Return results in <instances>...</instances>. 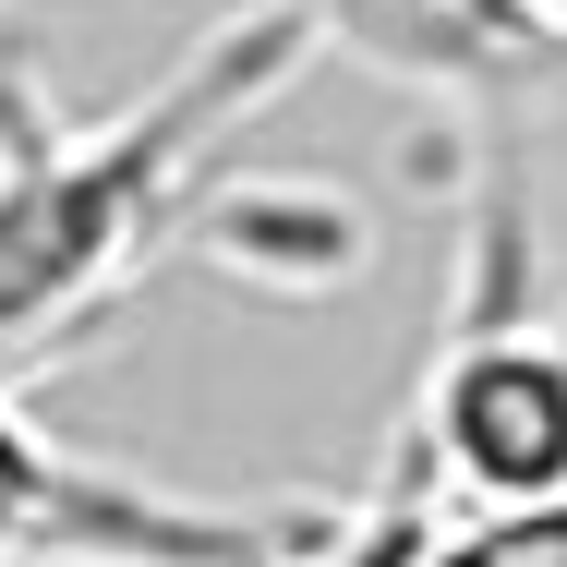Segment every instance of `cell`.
<instances>
[{
  "mask_svg": "<svg viewBox=\"0 0 567 567\" xmlns=\"http://www.w3.org/2000/svg\"><path fill=\"white\" fill-rule=\"evenodd\" d=\"M315 37L327 24L302 0H241L133 110L37 121L24 145H0V386L24 362H49L61 339H85L182 229H206L218 145L254 110H278V85L315 61Z\"/></svg>",
  "mask_w": 567,
  "mask_h": 567,
  "instance_id": "obj_1",
  "label": "cell"
},
{
  "mask_svg": "<svg viewBox=\"0 0 567 567\" xmlns=\"http://www.w3.org/2000/svg\"><path fill=\"white\" fill-rule=\"evenodd\" d=\"M411 447L447 483V507L567 495V315H544L519 290V218H495V241H483V278L423 374Z\"/></svg>",
  "mask_w": 567,
  "mask_h": 567,
  "instance_id": "obj_2",
  "label": "cell"
},
{
  "mask_svg": "<svg viewBox=\"0 0 567 567\" xmlns=\"http://www.w3.org/2000/svg\"><path fill=\"white\" fill-rule=\"evenodd\" d=\"M435 567H567V495L447 519V532H435Z\"/></svg>",
  "mask_w": 567,
  "mask_h": 567,
  "instance_id": "obj_3",
  "label": "cell"
},
{
  "mask_svg": "<svg viewBox=\"0 0 567 567\" xmlns=\"http://www.w3.org/2000/svg\"><path fill=\"white\" fill-rule=\"evenodd\" d=\"M37 121H49V97H37V85H24V61L0 49V145H24Z\"/></svg>",
  "mask_w": 567,
  "mask_h": 567,
  "instance_id": "obj_4",
  "label": "cell"
}]
</instances>
